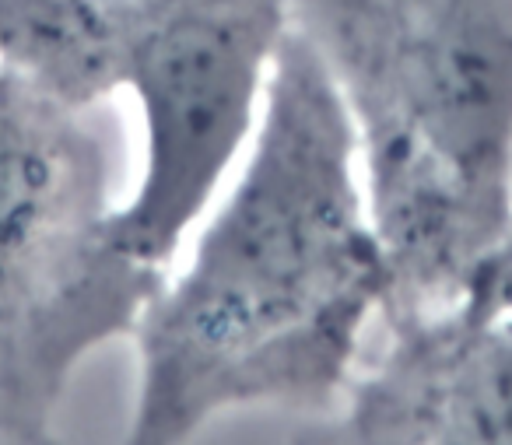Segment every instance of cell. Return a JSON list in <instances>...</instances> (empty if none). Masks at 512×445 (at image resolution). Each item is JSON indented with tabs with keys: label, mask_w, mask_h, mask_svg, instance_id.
<instances>
[{
	"label": "cell",
	"mask_w": 512,
	"mask_h": 445,
	"mask_svg": "<svg viewBox=\"0 0 512 445\" xmlns=\"http://www.w3.org/2000/svg\"><path fill=\"white\" fill-rule=\"evenodd\" d=\"M386 302L348 106L292 29L239 165L130 330L137 389L120 445H186L239 407L330 410Z\"/></svg>",
	"instance_id": "obj_1"
},
{
	"label": "cell",
	"mask_w": 512,
	"mask_h": 445,
	"mask_svg": "<svg viewBox=\"0 0 512 445\" xmlns=\"http://www.w3.org/2000/svg\"><path fill=\"white\" fill-rule=\"evenodd\" d=\"M358 141L383 323L453 312L512 228V0H292Z\"/></svg>",
	"instance_id": "obj_2"
},
{
	"label": "cell",
	"mask_w": 512,
	"mask_h": 445,
	"mask_svg": "<svg viewBox=\"0 0 512 445\" xmlns=\"http://www.w3.org/2000/svg\"><path fill=\"white\" fill-rule=\"evenodd\" d=\"M292 29V0H0V60L81 109L134 99L144 158L109 228L165 270L239 165Z\"/></svg>",
	"instance_id": "obj_3"
},
{
	"label": "cell",
	"mask_w": 512,
	"mask_h": 445,
	"mask_svg": "<svg viewBox=\"0 0 512 445\" xmlns=\"http://www.w3.org/2000/svg\"><path fill=\"white\" fill-rule=\"evenodd\" d=\"M88 113L0 60V414L36 424L165 277L113 242L109 151Z\"/></svg>",
	"instance_id": "obj_4"
},
{
	"label": "cell",
	"mask_w": 512,
	"mask_h": 445,
	"mask_svg": "<svg viewBox=\"0 0 512 445\" xmlns=\"http://www.w3.org/2000/svg\"><path fill=\"white\" fill-rule=\"evenodd\" d=\"M383 354L351 375L330 410L313 414L288 445H484L449 400L418 323L386 326Z\"/></svg>",
	"instance_id": "obj_5"
},
{
	"label": "cell",
	"mask_w": 512,
	"mask_h": 445,
	"mask_svg": "<svg viewBox=\"0 0 512 445\" xmlns=\"http://www.w3.org/2000/svg\"><path fill=\"white\" fill-rule=\"evenodd\" d=\"M456 309L470 312L477 319H512V228L502 246L491 249L474 270L463 302Z\"/></svg>",
	"instance_id": "obj_6"
},
{
	"label": "cell",
	"mask_w": 512,
	"mask_h": 445,
	"mask_svg": "<svg viewBox=\"0 0 512 445\" xmlns=\"http://www.w3.org/2000/svg\"><path fill=\"white\" fill-rule=\"evenodd\" d=\"M0 445H60L53 424L22 421V417L0 414Z\"/></svg>",
	"instance_id": "obj_7"
}]
</instances>
